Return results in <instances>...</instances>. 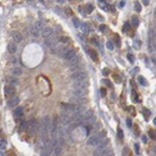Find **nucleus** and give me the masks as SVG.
Returning <instances> with one entry per match:
<instances>
[{"instance_id":"nucleus-19","label":"nucleus","mask_w":156,"mask_h":156,"mask_svg":"<svg viewBox=\"0 0 156 156\" xmlns=\"http://www.w3.org/2000/svg\"><path fill=\"white\" fill-rule=\"evenodd\" d=\"M58 43H60L61 45H65V44L69 43V38H66V36H58Z\"/></svg>"},{"instance_id":"nucleus-51","label":"nucleus","mask_w":156,"mask_h":156,"mask_svg":"<svg viewBox=\"0 0 156 156\" xmlns=\"http://www.w3.org/2000/svg\"><path fill=\"white\" fill-rule=\"evenodd\" d=\"M152 61H154V63L156 64V58H152Z\"/></svg>"},{"instance_id":"nucleus-12","label":"nucleus","mask_w":156,"mask_h":156,"mask_svg":"<svg viewBox=\"0 0 156 156\" xmlns=\"http://www.w3.org/2000/svg\"><path fill=\"white\" fill-rule=\"evenodd\" d=\"M30 32H31V35H32V36H35V38H38L39 35L41 34L40 29H39V27H38V26H36L35 24L30 26Z\"/></svg>"},{"instance_id":"nucleus-24","label":"nucleus","mask_w":156,"mask_h":156,"mask_svg":"<svg viewBox=\"0 0 156 156\" xmlns=\"http://www.w3.org/2000/svg\"><path fill=\"white\" fill-rule=\"evenodd\" d=\"M137 80H139V82H140V85H142V86H145L147 84V81H146V79H145L144 76H139Z\"/></svg>"},{"instance_id":"nucleus-3","label":"nucleus","mask_w":156,"mask_h":156,"mask_svg":"<svg viewBox=\"0 0 156 156\" xmlns=\"http://www.w3.org/2000/svg\"><path fill=\"white\" fill-rule=\"evenodd\" d=\"M38 125H39V122H38V120H35V119H31V120L29 121V126H27V132H29V135H34V134L36 132Z\"/></svg>"},{"instance_id":"nucleus-26","label":"nucleus","mask_w":156,"mask_h":156,"mask_svg":"<svg viewBox=\"0 0 156 156\" xmlns=\"http://www.w3.org/2000/svg\"><path fill=\"white\" fill-rule=\"evenodd\" d=\"M89 55L91 56L92 60H97V56H96V54H95V51H94V50H89Z\"/></svg>"},{"instance_id":"nucleus-27","label":"nucleus","mask_w":156,"mask_h":156,"mask_svg":"<svg viewBox=\"0 0 156 156\" xmlns=\"http://www.w3.org/2000/svg\"><path fill=\"white\" fill-rule=\"evenodd\" d=\"M134 8H135V10H136L137 13H140V11H141V5H140V3H135Z\"/></svg>"},{"instance_id":"nucleus-40","label":"nucleus","mask_w":156,"mask_h":156,"mask_svg":"<svg viewBox=\"0 0 156 156\" xmlns=\"http://www.w3.org/2000/svg\"><path fill=\"white\" fill-rule=\"evenodd\" d=\"M100 91H101V96H105V95H106V90H105V89H101Z\"/></svg>"},{"instance_id":"nucleus-48","label":"nucleus","mask_w":156,"mask_h":156,"mask_svg":"<svg viewBox=\"0 0 156 156\" xmlns=\"http://www.w3.org/2000/svg\"><path fill=\"white\" fill-rule=\"evenodd\" d=\"M104 82H105V84H106V85H108L109 87H111V84H110V81H108V80H105Z\"/></svg>"},{"instance_id":"nucleus-1","label":"nucleus","mask_w":156,"mask_h":156,"mask_svg":"<svg viewBox=\"0 0 156 156\" xmlns=\"http://www.w3.org/2000/svg\"><path fill=\"white\" fill-rule=\"evenodd\" d=\"M60 56L66 60V63H70V61H74L76 59V51L74 49H66L64 48L63 50L60 51Z\"/></svg>"},{"instance_id":"nucleus-21","label":"nucleus","mask_w":156,"mask_h":156,"mask_svg":"<svg viewBox=\"0 0 156 156\" xmlns=\"http://www.w3.org/2000/svg\"><path fill=\"white\" fill-rule=\"evenodd\" d=\"M149 50H150L151 53L156 50V43H155V41H152V40L149 41Z\"/></svg>"},{"instance_id":"nucleus-36","label":"nucleus","mask_w":156,"mask_h":156,"mask_svg":"<svg viewBox=\"0 0 156 156\" xmlns=\"http://www.w3.org/2000/svg\"><path fill=\"white\" fill-rule=\"evenodd\" d=\"M150 114H151V113H150V111L149 110H144V116H145V118H149V116H150Z\"/></svg>"},{"instance_id":"nucleus-23","label":"nucleus","mask_w":156,"mask_h":156,"mask_svg":"<svg viewBox=\"0 0 156 156\" xmlns=\"http://www.w3.org/2000/svg\"><path fill=\"white\" fill-rule=\"evenodd\" d=\"M27 126H29V122L26 121H21V125H20V131H25L27 129Z\"/></svg>"},{"instance_id":"nucleus-45","label":"nucleus","mask_w":156,"mask_h":156,"mask_svg":"<svg viewBox=\"0 0 156 156\" xmlns=\"http://www.w3.org/2000/svg\"><path fill=\"white\" fill-rule=\"evenodd\" d=\"M129 60L131 61V63H134V56H132V55H131V54L129 55Z\"/></svg>"},{"instance_id":"nucleus-5","label":"nucleus","mask_w":156,"mask_h":156,"mask_svg":"<svg viewBox=\"0 0 156 156\" xmlns=\"http://www.w3.org/2000/svg\"><path fill=\"white\" fill-rule=\"evenodd\" d=\"M54 146H55V145L53 142H49L48 145H45L44 149L41 150V156H50L53 154V151H54Z\"/></svg>"},{"instance_id":"nucleus-47","label":"nucleus","mask_w":156,"mask_h":156,"mask_svg":"<svg viewBox=\"0 0 156 156\" xmlns=\"http://www.w3.org/2000/svg\"><path fill=\"white\" fill-rule=\"evenodd\" d=\"M139 150H140V147H139V145L136 144V145H135V151H136V152H139Z\"/></svg>"},{"instance_id":"nucleus-30","label":"nucleus","mask_w":156,"mask_h":156,"mask_svg":"<svg viewBox=\"0 0 156 156\" xmlns=\"http://www.w3.org/2000/svg\"><path fill=\"white\" fill-rule=\"evenodd\" d=\"M81 27H82V30H84V32H86V34L89 32V30H90V27H89L86 24H81Z\"/></svg>"},{"instance_id":"nucleus-53","label":"nucleus","mask_w":156,"mask_h":156,"mask_svg":"<svg viewBox=\"0 0 156 156\" xmlns=\"http://www.w3.org/2000/svg\"><path fill=\"white\" fill-rule=\"evenodd\" d=\"M155 20H156V11H155Z\"/></svg>"},{"instance_id":"nucleus-32","label":"nucleus","mask_w":156,"mask_h":156,"mask_svg":"<svg viewBox=\"0 0 156 156\" xmlns=\"http://www.w3.org/2000/svg\"><path fill=\"white\" fill-rule=\"evenodd\" d=\"M106 46H108L109 50H113V49H114V44H113V41H110V40H109V41L106 43Z\"/></svg>"},{"instance_id":"nucleus-41","label":"nucleus","mask_w":156,"mask_h":156,"mask_svg":"<svg viewBox=\"0 0 156 156\" xmlns=\"http://www.w3.org/2000/svg\"><path fill=\"white\" fill-rule=\"evenodd\" d=\"M102 74H104L105 76L109 75V70H108V69H104V70H102Z\"/></svg>"},{"instance_id":"nucleus-50","label":"nucleus","mask_w":156,"mask_h":156,"mask_svg":"<svg viewBox=\"0 0 156 156\" xmlns=\"http://www.w3.org/2000/svg\"><path fill=\"white\" fill-rule=\"evenodd\" d=\"M100 30L104 31V30H105V25H101V26H100Z\"/></svg>"},{"instance_id":"nucleus-46","label":"nucleus","mask_w":156,"mask_h":156,"mask_svg":"<svg viewBox=\"0 0 156 156\" xmlns=\"http://www.w3.org/2000/svg\"><path fill=\"white\" fill-rule=\"evenodd\" d=\"M124 5H125V1H120V3H119V6H120V8H122Z\"/></svg>"},{"instance_id":"nucleus-43","label":"nucleus","mask_w":156,"mask_h":156,"mask_svg":"<svg viewBox=\"0 0 156 156\" xmlns=\"http://www.w3.org/2000/svg\"><path fill=\"white\" fill-rule=\"evenodd\" d=\"M142 4H144V5H149L150 1H149V0H142Z\"/></svg>"},{"instance_id":"nucleus-10","label":"nucleus","mask_w":156,"mask_h":156,"mask_svg":"<svg viewBox=\"0 0 156 156\" xmlns=\"http://www.w3.org/2000/svg\"><path fill=\"white\" fill-rule=\"evenodd\" d=\"M19 97L18 96H13V97H10L9 100H8V106L9 108H14V106H16V105L19 104Z\"/></svg>"},{"instance_id":"nucleus-38","label":"nucleus","mask_w":156,"mask_h":156,"mask_svg":"<svg viewBox=\"0 0 156 156\" xmlns=\"http://www.w3.org/2000/svg\"><path fill=\"white\" fill-rule=\"evenodd\" d=\"M9 80H10V82H11V85H13V86H14L15 84H18V82H19L18 80H15V79H9Z\"/></svg>"},{"instance_id":"nucleus-20","label":"nucleus","mask_w":156,"mask_h":156,"mask_svg":"<svg viewBox=\"0 0 156 156\" xmlns=\"http://www.w3.org/2000/svg\"><path fill=\"white\" fill-rule=\"evenodd\" d=\"M11 74H13L14 76H20L21 74H23V70H21L20 68H14V69L11 70Z\"/></svg>"},{"instance_id":"nucleus-39","label":"nucleus","mask_w":156,"mask_h":156,"mask_svg":"<svg viewBox=\"0 0 156 156\" xmlns=\"http://www.w3.org/2000/svg\"><path fill=\"white\" fill-rule=\"evenodd\" d=\"M115 40H116V45L120 46V39H119V36H116V38H115Z\"/></svg>"},{"instance_id":"nucleus-15","label":"nucleus","mask_w":156,"mask_h":156,"mask_svg":"<svg viewBox=\"0 0 156 156\" xmlns=\"http://www.w3.org/2000/svg\"><path fill=\"white\" fill-rule=\"evenodd\" d=\"M14 116H15V119H18V120L23 118V108H21V106L16 108L14 110Z\"/></svg>"},{"instance_id":"nucleus-44","label":"nucleus","mask_w":156,"mask_h":156,"mask_svg":"<svg viewBox=\"0 0 156 156\" xmlns=\"http://www.w3.org/2000/svg\"><path fill=\"white\" fill-rule=\"evenodd\" d=\"M119 137L122 139V130H121V129H119Z\"/></svg>"},{"instance_id":"nucleus-9","label":"nucleus","mask_w":156,"mask_h":156,"mask_svg":"<svg viewBox=\"0 0 156 156\" xmlns=\"http://www.w3.org/2000/svg\"><path fill=\"white\" fill-rule=\"evenodd\" d=\"M41 35L45 38V39H48L49 36H51L53 35V29L50 26H45L44 29L41 30Z\"/></svg>"},{"instance_id":"nucleus-18","label":"nucleus","mask_w":156,"mask_h":156,"mask_svg":"<svg viewBox=\"0 0 156 156\" xmlns=\"http://www.w3.org/2000/svg\"><path fill=\"white\" fill-rule=\"evenodd\" d=\"M70 71L74 74V72H79V71H81V65L80 64H75V65H72V66H70Z\"/></svg>"},{"instance_id":"nucleus-42","label":"nucleus","mask_w":156,"mask_h":156,"mask_svg":"<svg viewBox=\"0 0 156 156\" xmlns=\"http://www.w3.org/2000/svg\"><path fill=\"white\" fill-rule=\"evenodd\" d=\"M126 124H127V126H129V127H131V120L127 119V120H126Z\"/></svg>"},{"instance_id":"nucleus-37","label":"nucleus","mask_w":156,"mask_h":156,"mask_svg":"<svg viewBox=\"0 0 156 156\" xmlns=\"http://www.w3.org/2000/svg\"><path fill=\"white\" fill-rule=\"evenodd\" d=\"M0 149H1V150L6 149V142H5V141H1V144H0Z\"/></svg>"},{"instance_id":"nucleus-28","label":"nucleus","mask_w":156,"mask_h":156,"mask_svg":"<svg viewBox=\"0 0 156 156\" xmlns=\"http://www.w3.org/2000/svg\"><path fill=\"white\" fill-rule=\"evenodd\" d=\"M35 25H36V26L39 27V29H40V31H41V30L44 29V27H45V26H44V24L41 23V21H36V23H35Z\"/></svg>"},{"instance_id":"nucleus-52","label":"nucleus","mask_w":156,"mask_h":156,"mask_svg":"<svg viewBox=\"0 0 156 156\" xmlns=\"http://www.w3.org/2000/svg\"><path fill=\"white\" fill-rule=\"evenodd\" d=\"M154 124H155V125H156V118H155V119H154Z\"/></svg>"},{"instance_id":"nucleus-35","label":"nucleus","mask_w":156,"mask_h":156,"mask_svg":"<svg viewBox=\"0 0 156 156\" xmlns=\"http://www.w3.org/2000/svg\"><path fill=\"white\" fill-rule=\"evenodd\" d=\"M86 11H87V14H90L92 11V6H91V5H86Z\"/></svg>"},{"instance_id":"nucleus-14","label":"nucleus","mask_w":156,"mask_h":156,"mask_svg":"<svg viewBox=\"0 0 156 156\" xmlns=\"http://www.w3.org/2000/svg\"><path fill=\"white\" fill-rule=\"evenodd\" d=\"M74 96H76L77 99H82L86 96V90H75L74 89Z\"/></svg>"},{"instance_id":"nucleus-4","label":"nucleus","mask_w":156,"mask_h":156,"mask_svg":"<svg viewBox=\"0 0 156 156\" xmlns=\"http://www.w3.org/2000/svg\"><path fill=\"white\" fill-rule=\"evenodd\" d=\"M71 121H72V118H71L70 114L63 113V114L60 115V122H61V124H63L64 126H70Z\"/></svg>"},{"instance_id":"nucleus-49","label":"nucleus","mask_w":156,"mask_h":156,"mask_svg":"<svg viewBox=\"0 0 156 156\" xmlns=\"http://www.w3.org/2000/svg\"><path fill=\"white\" fill-rule=\"evenodd\" d=\"M142 141L146 142V141H147V136H142Z\"/></svg>"},{"instance_id":"nucleus-22","label":"nucleus","mask_w":156,"mask_h":156,"mask_svg":"<svg viewBox=\"0 0 156 156\" xmlns=\"http://www.w3.org/2000/svg\"><path fill=\"white\" fill-rule=\"evenodd\" d=\"M130 25H132V26H135V27H137V26H139V19L136 18V16H132V18H131V21H130Z\"/></svg>"},{"instance_id":"nucleus-34","label":"nucleus","mask_w":156,"mask_h":156,"mask_svg":"<svg viewBox=\"0 0 156 156\" xmlns=\"http://www.w3.org/2000/svg\"><path fill=\"white\" fill-rule=\"evenodd\" d=\"M122 29H124V31H127L130 29V23H126L125 25H124V27H122Z\"/></svg>"},{"instance_id":"nucleus-8","label":"nucleus","mask_w":156,"mask_h":156,"mask_svg":"<svg viewBox=\"0 0 156 156\" xmlns=\"http://www.w3.org/2000/svg\"><path fill=\"white\" fill-rule=\"evenodd\" d=\"M14 92H15V86H13V85H6V86L4 87L5 96H13Z\"/></svg>"},{"instance_id":"nucleus-25","label":"nucleus","mask_w":156,"mask_h":156,"mask_svg":"<svg viewBox=\"0 0 156 156\" xmlns=\"http://www.w3.org/2000/svg\"><path fill=\"white\" fill-rule=\"evenodd\" d=\"M72 25H74L75 27H80V26H81V24H80L79 19H76V18H72Z\"/></svg>"},{"instance_id":"nucleus-13","label":"nucleus","mask_w":156,"mask_h":156,"mask_svg":"<svg viewBox=\"0 0 156 156\" xmlns=\"http://www.w3.org/2000/svg\"><path fill=\"white\" fill-rule=\"evenodd\" d=\"M11 38H13L14 43H20L21 39H23L21 34H20V32H18V31H13V32H11Z\"/></svg>"},{"instance_id":"nucleus-17","label":"nucleus","mask_w":156,"mask_h":156,"mask_svg":"<svg viewBox=\"0 0 156 156\" xmlns=\"http://www.w3.org/2000/svg\"><path fill=\"white\" fill-rule=\"evenodd\" d=\"M61 151H63V147L60 146V145H55L54 146V151H53V155L54 156H60L61 155Z\"/></svg>"},{"instance_id":"nucleus-6","label":"nucleus","mask_w":156,"mask_h":156,"mask_svg":"<svg viewBox=\"0 0 156 156\" xmlns=\"http://www.w3.org/2000/svg\"><path fill=\"white\" fill-rule=\"evenodd\" d=\"M101 142V137L100 135H92L87 139V144L90 145V146H97V145Z\"/></svg>"},{"instance_id":"nucleus-11","label":"nucleus","mask_w":156,"mask_h":156,"mask_svg":"<svg viewBox=\"0 0 156 156\" xmlns=\"http://www.w3.org/2000/svg\"><path fill=\"white\" fill-rule=\"evenodd\" d=\"M55 43H58V38H55L54 35L49 36L48 39H45V45H48L49 48H51Z\"/></svg>"},{"instance_id":"nucleus-31","label":"nucleus","mask_w":156,"mask_h":156,"mask_svg":"<svg viewBox=\"0 0 156 156\" xmlns=\"http://www.w3.org/2000/svg\"><path fill=\"white\" fill-rule=\"evenodd\" d=\"M101 156H114V155H113V151H111V150H108V151L105 150L104 154H102Z\"/></svg>"},{"instance_id":"nucleus-33","label":"nucleus","mask_w":156,"mask_h":156,"mask_svg":"<svg viewBox=\"0 0 156 156\" xmlns=\"http://www.w3.org/2000/svg\"><path fill=\"white\" fill-rule=\"evenodd\" d=\"M150 40H152V41H155V31L151 29L150 30Z\"/></svg>"},{"instance_id":"nucleus-2","label":"nucleus","mask_w":156,"mask_h":156,"mask_svg":"<svg viewBox=\"0 0 156 156\" xmlns=\"http://www.w3.org/2000/svg\"><path fill=\"white\" fill-rule=\"evenodd\" d=\"M87 75L84 71H79V72H74L71 75V80H74V82H79V81H86Z\"/></svg>"},{"instance_id":"nucleus-29","label":"nucleus","mask_w":156,"mask_h":156,"mask_svg":"<svg viewBox=\"0 0 156 156\" xmlns=\"http://www.w3.org/2000/svg\"><path fill=\"white\" fill-rule=\"evenodd\" d=\"M149 135H150V137H151L152 140H156V134H155L154 130H150V131H149Z\"/></svg>"},{"instance_id":"nucleus-7","label":"nucleus","mask_w":156,"mask_h":156,"mask_svg":"<svg viewBox=\"0 0 156 156\" xmlns=\"http://www.w3.org/2000/svg\"><path fill=\"white\" fill-rule=\"evenodd\" d=\"M74 89L75 90H87V82L86 81L74 82Z\"/></svg>"},{"instance_id":"nucleus-16","label":"nucleus","mask_w":156,"mask_h":156,"mask_svg":"<svg viewBox=\"0 0 156 156\" xmlns=\"http://www.w3.org/2000/svg\"><path fill=\"white\" fill-rule=\"evenodd\" d=\"M16 50H18V46H16L15 43H9V44H8V51H9L10 54H15Z\"/></svg>"}]
</instances>
